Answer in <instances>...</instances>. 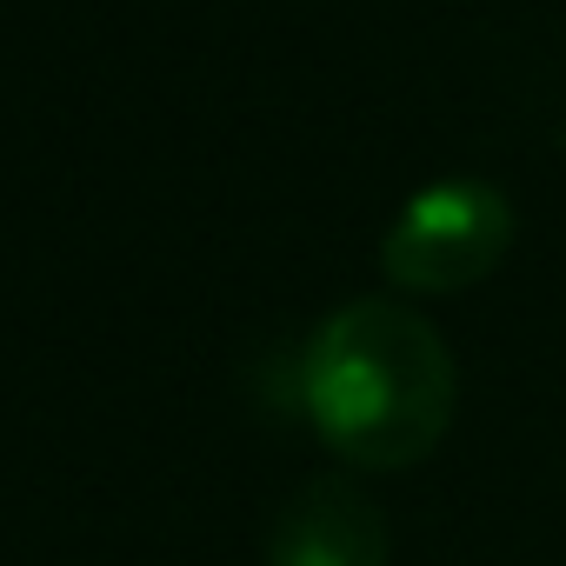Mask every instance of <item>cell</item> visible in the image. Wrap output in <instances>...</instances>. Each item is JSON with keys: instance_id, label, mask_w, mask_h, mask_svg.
<instances>
[{"instance_id": "6da1fadb", "label": "cell", "mask_w": 566, "mask_h": 566, "mask_svg": "<svg viewBox=\"0 0 566 566\" xmlns=\"http://www.w3.org/2000/svg\"><path fill=\"white\" fill-rule=\"evenodd\" d=\"M453 354L407 301H347L301 347V407L347 467L400 473L427 460L453 427Z\"/></svg>"}, {"instance_id": "7a4b0ae2", "label": "cell", "mask_w": 566, "mask_h": 566, "mask_svg": "<svg viewBox=\"0 0 566 566\" xmlns=\"http://www.w3.org/2000/svg\"><path fill=\"white\" fill-rule=\"evenodd\" d=\"M513 247V200L493 180L453 174L420 187L387 240H380V273L394 294H467L506 260Z\"/></svg>"}, {"instance_id": "3957f363", "label": "cell", "mask_w": 566, "mask_h": 566, "mask_svg": "<svg viewBox=\"0 0 566 566\" xmlns=\"http://www.w3.org/2000/svg\"><path fill=\"white\" fill-rule=\"evenodd\" d=\"M266 566H387V520L347 473L307 480L273 520Z\"/></svg>"}]
</instances>
